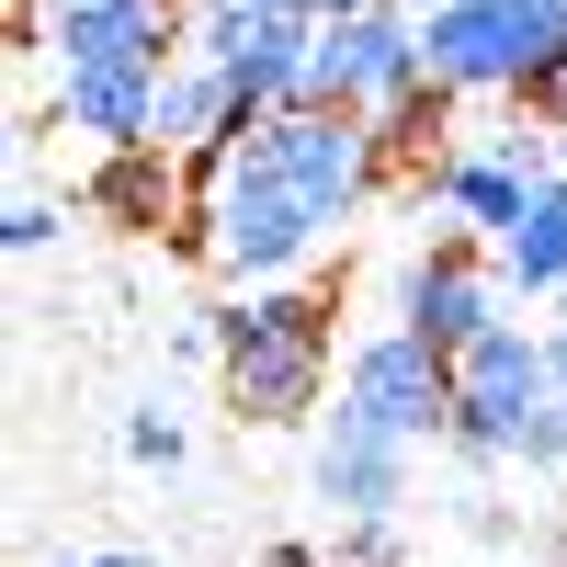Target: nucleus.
<instances>
[{"mask_svg": "<svg viewBox=\"0 0 567 567\" xmlns=\"http://www.w3.org/2000/svg\"><path fill=\"white\" fill-rule=\"evenodd\" d=\"M261 567H341V556H307V545H272Z\"/></svg>", "mask_w": 567, "mask_h": 567, "instance_id": "aec40b11", "label": "nucleus"}, {"mask_svg": "<svg viewBox=\"0 0 567 567\" xmlns=\"http://www.w3.org/2000/svg\"><path fill=\"white\" fill-rule=\"evenodd\" d=\"M205 341L227 363V409L261 420V432H284L329 398V307L296 296V284H250L239 307L205 318Z\"/></svg>", "mask_w": 567, "mask_h": 567, "instance_id": "f257e3e1", "label": "nucleus"}, {"mask_svg": "<svg viewBox=\"0 0 567 567\" xmlns=\"http://www.w3.org/2000/svg\"><path fill=\"white\" fill-rule=\"evenodd\" d=\"M171 12H205V0H171Z\"/></svg>", "mask_w": 567, "mask_h": 567, "instance_id": "b1692460", "label": "nucleus"}, {"mask_svg": "<svg viewBox=\"0 0 567 567\" xmlns=\"http://www.w3.org/2000/svg\"><path fill=\"white\" fill-rule=\"evenodd\" d=\"M341 567H398V534H386V523H352V545H341Z\"/></svg>", "mask_w": 567, "mask_h": 567, "instance_id": "a211bd4d", "label": "nucleus"}, {"mask_svg": "<svg viewBox=\"0 0 567 567\" xmlns=\"http://www.w3.org/2000/svg\"><path fill=\"white\" fill-rule=\"evenodd\" d=\"M420 58H432L443 91H511V80H523V58H511V12H499V0L420 12Z\"/></svg>", "mask_w": 567, "mask_h": 567, "instance_id": "9b49d317", "label": "nucleus"}, {"mask_svg": "<svg viewBox=\"0 0 567 567\" xmlns=\"http://www.w3.org/2000/svg\"><path fill=\"white\" fill-rule=\"evenodd\" d=\"M511 465H545V477L567 465V398H545V409L523 420V454H511Z\"/></svg>", "mask_w": 567, "mask_h": 567, "instance_id": "dca6fc26", "label": "nucleus"}, {"mask_svg": "<svg viewBox=\"0 0 567 567\" xmlns=\"http://www.w3.org/2000/svg\"><path fill=\"white\" fill-rule=\"evenodd\" d=\"M80 205L91 216H114V227H194V171H182L171 148H103V171L80 182Z\"/></svg>", "mask_w": 567, "mask_h": 567, "instance_id": "9d476101", "label": "nucleus"}, {"mask_svg": "<svg viewBox=\"0 0 567 567\" xmlns=\"http://www.w3.org/2000/svg\"><path fill=\"white\" fill-rule=\"evenodd\" d=\"M398 329H420L443 363H454L465 341H488V329H499V284L477 272V239H432V250L398 272Z\"/></svg>", "mask_w": 567, "mask_h": 567, "instance_id": "6e6552de", "label": "nucleus"}, {"mask_svg": "<svg viewBox=\"0 0 567 567\" xmlns=\"http://www.w3.org/2000/svg\"><path fill=\"white\" fill-rule=\"evenodd\" d=\"M409 12H454V0H409Z\"/></svg>", "mask_w": 567, "mask_h": 567, "instance_id": "5701e85b", "label": "nucleus"}, {"mask_svg": "<svg viewBox=\"0 0 567 567\" xmlns=\"http://www.w3.org/2000/svg\"><path fill=\"white\" fill-rule=\"evenodd\" d=\"M352 12H386V0H307V23H352Z\"/></svg>", "mask_w": 567, "mask_h": 567, "instance_id": "6ab92c4d", "label": "nucleus"}, {"mask_svg": "<svg viewBox=\"0 0 567 567\" xmlns=\"http://www.w3.org/2000/svg\"><path fill=\"white\" fill-rule=\"evenodd\" d=\"M556 171H567V136H556Z\"/></svg>", "mask_w": 567, "mask_h": 567, "instance_id": "393cba45", "label": "nucleus"}, {"mask_svg": "<svg viewBox=\"0 0 567 567\" xmlns=\"http://www.w3.org/2000/svg\"><path fill=\"white\" fill-rule=\"evenodd\" d=\"M341 420H363V432L386 443H454V363L420 341V329H374V341L341 363Z\"/></svg>", "mask_w": 567, "mask_h": 567, "instance_id": "7ed1b4c3", "label": "nucleus"}, {"mask_svg": "<svg viewBox=\"0 0 567 567\" xmlns=\"http://www.w3.org/2000/svg\"><path fill=\"white\" fill-rule=\"evenodd\" d=\"M556 329H567V307H556Z\"/></svg>", "mask_w": 567, "mask_h": 567, "instance_id": "a878e982", "label": "nucleus"}, {"mask_svg": "<svg viewBox=\"0 0 567 567\" xmlns=\"http://www.w3.org/2000/svg\"><path fill=\"white\" fill-rule=\"evenodd\" d=\"M488 261H499V284H523V296H567V171L523 205L511 239H488Z\"/></svg>", "mask_w": 567, "mask_h": 567, "instance_id": "4468645a", "label": "nucleus"}, {"mask_svg": "<svg viewBox=\"0 0 567 567\" xmlns=\"http://www.w3.org/2000/svg\"><path fill=\"white\" fill-rule=\"evenodd\" d=\"M45 58L58 69H171L182 45L171 0H45Z\"/></svg>", "mask_w": 567, "mask_h": 567, "instance_id": "0eeeda50", "label": "nucleus"}, {"mask_svg": "<svg viewBox=\"0 0 567 567\" xmlns=\"http://www.w3.org/2000/svg\"><path fill=\"white\" fill-rule=\"evenodd\" d=\"M159 80L171 69H58V125L69 136H103V148H148Z\"/></svg>", "mask_w": 567, "mask_h": 567, "instance_id": "f8f14e48", "label": "nucleus"}, {"mask_svg": "<svg viewBox=\"0 0 567 567\" xmlns=\"http://www.w3.org/2000/svg\"><path fill=\"white\" fill-rule=\"evenodd\" d=\"M80 567H148V556H80Z\"/></svg>", "mask_w": 567, "mask_h": 567, "instance_id": "4be33fe9", "label": "nucleus"}, {"mask_svg": "<svg viewBox=\"0 0 567 567\" xmlns=\"http://www.w3.org/2000/svg\"><path fill=\"white\" fill-rule=\"evenodd\" d=\"M250 136L272 148V171L296 182V205H307L318 227H341L374 182H386V159H374V125H363V114H318V103H296V114L250 125Z\"/></svg>", "mask_w": 567, "mask_h": 567, "instance_id": "39448f33", "label": "nucleus"}, {"mask_svg": "<svg viewBox=\"0 0 567 567\" xmlns=\"http://www.w3.org/2000/svg\"><path fill=\"white\" fill-rule=\"evenodd\" d=\"M125 454L171 477V465H182V420H171V409H136V420H125Z\"/></svg>", "mask_w": 567, "mask_h": 567, "instance_id": "2eb2a0df", "label": "nucleus"}, {"mask_svg": "<svg viewBox=\"0 0 567 567\" xmlns=\"http://www.w3.org/2000/svg\"><path fill=\"white\" fill-rule=\"evenodd\" d=\"M420 80H432V58H420V12L409 0L352 12V23H318V45H307V103L318 114H374V103H398Z\"/></svg>", "mask_w": 567, "mask_h": 567, "instance_id": "20e7f679", "label": "nucleus"}, {"mask_svg": "<svg viewBox=\"0 0 567 567\" xmlns=\"http://www.w3.org/2000/svg\"><path fill=\"white\" fill-rule=\"evenodd\" d=\"M363 125H374L386 182H398V171H409V182H443V159H454V91H443V80H420V91H398V103H374Z\"/></svg>", "mask_w": 567, "mask_h": 567, "instance_id": "ddd939ff", "label": "nucleus"}, {"mask_svg": "<svg viewBox=\"0 0 567 567\" xmlns=\"http://www.w3.org/2000/svg\"><path fill=\"white\" fill-rule=\"evenodd\" d=\"M545 363H556V398H567V329H556V341H545Z\"/></svg>", "mask_w": 567, "mask_h": 567, "instance_id": "412c9836", "label": "nucleus"}, {"mask_svg": "<svg viewBox=\"0 0 567 567\" xmlns=\"http://www.w3.org/2000/svg\"><path fill=\"white\" fill-rule=\"evenodd\" d=\"M545 148H556L545 125H499V136H477V148H454V159H443L432 194H443L465 227H477V239H511V227H523V205L556 182V159H545Z\"/></svg>", "mask_w": 567, "mask_h": 567, "instance_id": "423d86ee", "label": "nucleus"}, {"mask_svg": "<svg viewBox=\"0 0 567 567\" xmlns=\"http://www.w3.org/2000/svg\"><path fill=\"white\" fill-rule=\"evenodd\" d=\"M318 499L341 511V523H386V511L409 499V443H386V432H363V420L329 409V432H318Z\"/></svg>", "mask_w": 567, "mask_h": 567, "instance_id": "1a4fd4ad", "label": "nucleus"}, {"mask_svg": "<svg viewBox=\"0 0 567 567\" xmlns=\"http://www.w3.org/2000/svg\"><path fill=\"white\" fill-rule=\"evenodd\" d=\"M545 398H556L545 341L499 318L488 341L454 352V454H465V465H511V454H523V420H534Z\"/></svg>", "mask_w": 567, "mask_h": 567, "instance_id": "f03ea898", "label": "nucleus"}, {"mask_svg": "<svg viewBox=\"0 0 567 567\" xmlns=\"http://www.w3.org/2000/svg\"><path fill=\"white\" fill-rule=\"evenodd\" d=\"M58 227H69L58 205H45V194H23V205H12V227H0V239H12V250L34 261V250H58Z\"/></svg>", "mask_w": 567, "mask_h": 567, "instance_id": "f3484780", "label": "nucleus"}]
</instances>
